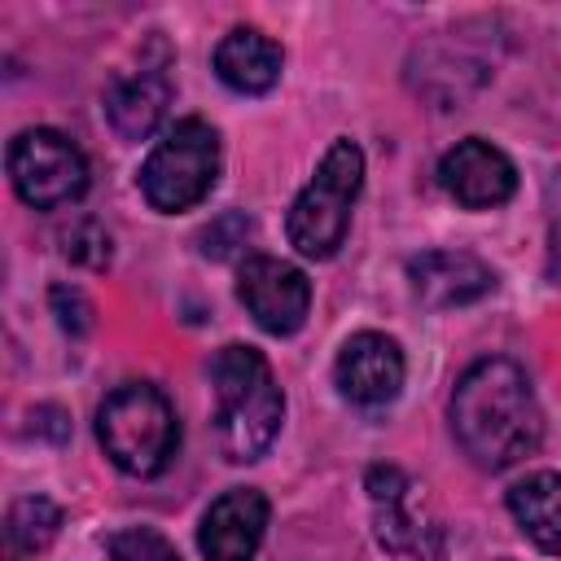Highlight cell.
I'll list each match as a JSON object with an SVG mask.
<instances>
[{
  "label": "cell",
  "instance_id": "obj_13",
  "mask_svg": "<svg viewBox=\"0 0 561 561\" xmlns=\"http://www.w3.org/2000/svg\"><path fill=\"white\" fill-rule=\"evenodd\" d=\"M215 75L224 88L241 92V96H263L280 83V66L285 53L272 35L254 31V26H232L219 44H215Z\"/></svg>",
  "mask_w": 561,
  "mask_h": 561
},
{
  "label": "cell",
  "instance_id": "obj_18",
  "mask_svg": "<svg viewBox=\"0 0 561 561\" xmlns=\"http://www.w3.org/2000/svg\"><path fill=\"white\" fill-rule=\"evenodd\" d=\"M61 241H66V259H75V263H88V267L110 263V232L96 219H79Z\"/></svg>",
  "mask_w": 561,
  "mask_h": 561
},
{
  "label": "cell",
  "instance_id": "obj_20",
  "mask_svg": "<svg viewBox=\"0 0 561 561\" xmlns=\"http://www.w3.org/2000/svg\"><path fill=\"white\" fill-rule=\"evenodd\" d=\"M548 276L561 285V224H557L552 237H548Z\"/></svg>",
  "mask_w": 561,
  "mask_h": 561
},
{
  "label": "cell",
  "instance_id": "obj_19",
  "mask_svg": "<svg viewBox=\"0 0 561 561\" xmlns=\"http://www.w3.org/2000/svg\"><path fill=\"white\" fill-rule=\"evenodd\" d=\"M53 307H57V316H61V324H66L70 333H83V329H88V316H92V307L83 302V294H79V289H66V285H57V289H53Z\"/></svg>",
  "mask_w": 561,
  "mask_h": 561
},
{
  "label": "cell",
  "instance_id": "obj_15",
  "mask_svg": "<svg viewBox=\"0 0 561 561\" xmlns=\"http://www.w3.org/2000/svg\"><path fill=\"white\" fill-rule=\"evenodd\" d=\"M508 513L539 552L561 557V473L557 469H539L522 478L508 491Z\"/></svg>",
  "mask_w": 561,
  "mask_h": 561
},
{
  "label": "cell",
  "instance_id": "obj_9",
  "mask_svg": "<svg viewBox=\"0 0 561 561\" xmlns=\"http://www.w3.org/2000/svg\"><path fill=\"white\" fill-rule=\"evenodd\" d=\"M438 184L456 206L491 210V206H504L517 193V167L500 145L482 140V136H469V140L451 145L438 158Z\"/></svg>",
  "mask_w": 561,
  "mask_h": 561
},
{
  "label": "cell",
  "instance_id": "obj_5",
  "mask_svg": "<svg viewBox=\"0 0 561 561\" xmlns=\"http://www.w3.org/2000/svg\"><path fill=\"white\" fill-rule=\"evenodd\" d=\"M219 180V131L206 118H180L140 167V193L158 215L193 210Z\"/></svg>",
  "mask_w": 561,
  "mask_h": 561
},
{
  "label": "cell",
  "instance_id": "obj_11",
  "mask_svg": "<svg viewBox=\"0 0 561 561\" xmlns=\"http://www.w3.org/2000/svg\"><path fill=\"white\" fill-rule=\"evenodd\" d=\"M267 495L254 486L224 491L197 526V548L206 561H254L263 530H267Z\"/></svg>",
  "mask_w": 561,
  "mask_h": 561
},
{
  "label": "cell",
  "instance_id": "obj_6",
  "mask_svg": "<svg viewBox=\"0 0 561 561\" xmlns=\"http://www.w3.org/2000/svg\"><path fill=\"white\" fill-rule=\"evenodd\" d=\"M13 193L35 210L70 206L88 193V158L79 145L53 127H26L9 140L4 153Z\"/></svg>",
  "mask_w": 561,
  "mask_h": 561
},
{
  "label": "cell",
  "instance_id": "obj_14",
  "mask_svg": "<svg viewBox=\"0 0 561 561\" xmlns=\"http://www.w3.org/2000/svg\"><path fill=\"white\" fill-rule=\"evenodd\" d=\"M171 105V79L162 66H140L131 75H118L105 88V118L123 140H145L158 131Z\"/></svg>",
  "mask_w": 561,
  "mask_h": 561
},
{
  "label": "cell",
  "instance_id": "obj_16",
  "mask_svg": "<svg viewBox=\"0 0 561 561\" xmlns=\"http://www.w3.org/2000/svg\"><path fill=\"white\" fill-rule=\"evenodd\" d=\"M61 526V508L48 500V495H22L9 504L4 513V548H9V561H31L35 552H44L53 543Z\"/></svg>",
  "mask_w": 561,
  "mask_h": 561
},
{
  "label": "cell",
  "instance_id": "obj_10",
  "mask_svg": "<svg viewBox=\"0 0 561 561\" xmlns=\"http://www.w3.org/2000/svg\"><path fill=\"white\" fill-rule=\"evenodd\" d=\"M403 351L394 337L377 333V329H364L355 337H346V346L337 351V364H333V381H337V394L355 408H386L399 399L403 390Z\"/></svg>",
  "mask_w": 561,
  "mask_h": 561
},
{
  "label": "cell",
  "instance_id": "obj_8",
  "mask_svg": "<svg viewBox=\"0 0 561 561\" xmlns=\"http://www.w3.org/2000/svg\"><path fill=\"white\" fill-rule=\"evenodd\" d=\"M237 298L254 316V324L272 337H289L307 324L311 311V280L302 267L272 259V254H250L237 272Z\"/></svg>",
  "mask_w": 561,
  "mask_h": 561
},
{
  "label": "cell",
  "instance_id": "obj_2",
  "mask_svg": "<svg viewBox=\"0 0 561 561\" xmlns=\"http://www.w3.org/2000/svg\"><path fill=\"white\" fill-rule=\"evenodd\" d=\"M215 394V443L232 465L259 460L285 416V394L272 377V364L254 346H219L210 359Z\"/></svg>",
  "mask_w": 561,
  "mask_h": 561
},
{
  "label": "cell",
  "instance_id": "obj_12",
  "mask_svg": "<svg viewBox=\"0 0 561 561\" xmlns=\"http://www.w3.org/2000/svg\"><path fill=\"white\" fill-rule=\"evenodd\" d=\"M408 280L412 294L434 311L478 302L495 289V272L469 250H425L408 259Z\"/></svg>",
  "mask_w": 561,
  "mask_h": 561
},
{
  "label": "cell",
  "instance_id": "obj_7",
  "mask_svg": "<svg viewBox=\"0 0 561 561\" xmlns=\"http://www.w3.org/2000/svg\"><path fill=\"white\" fill-rule=\"evenodd\" d=\"M364 486H368V504H373V530L386 552H394V557H438L443 552V526L425 508L421 486L403 469L373 465Z\"/></svg>",
  "mask_w": 561,
  "mask_h": 561
},
{
  "label": "cell",
  "instance_id": "obj_3",
  "mask_svg": "<svg viewBox=\"0 0 561 561\" xmlns=\"http://www.w3.org/2000/svg\"><path fill=\"white\" fill-rule=\"evenodd\" d=\"M96 438L123 473L153 478L171 465L180 447V416L158 386L127 381L110 390L105 403L96 408Z\"/></svg>",
  "mask_w": 561,
  "mask_h": 561
},
{
  "label": "cell",
  "instance_id": "obj_1",
  "mask_svg": "<svg viewBox=\"0 0 561 561\" xmlns=\"http://www.w3.org/2000/svg\"><path fill=\"white\" fill-rule=\"evenodd\" d=\"M451 434L486 473L526 460L543 443V408L522 364L504 355L469 364L451 390Z\"/></svg>",
  "mask_w": 561,
  "mask_h": 561
},
{
  "label": "cell",
  "instance_id": "obj_4",
  "mask_svg": "<svg viewBox=\"0 0 561 561\" xmlns=\"http://www.w3.org/2000/svg\"><path fill=\"white\" fill-rule=\"evenodd\" d=\"M359 184H364V153L351 136H337L285 215V237L302 259L337 254L351 228V206L359 197Z\"/></svg>",
  "mask_w": 561,
  "mask_h": 561
},
{
  "label": "cell",
  "instance_id": "obj_17",
  "mask_svg": "<svg viewBox=\"0 0 561 561\" xmlns=\"http://www.w3.org/2000/svg\"><path fill=\"white\" fill-rule=\"evenodd\" d=\"M105 552L110 561H180L175 543L153 526H123L105 535Z\"/></svg>",
  "mask_w": 561,
  "mask_h": 561
}]
</instances>
